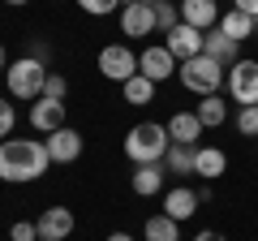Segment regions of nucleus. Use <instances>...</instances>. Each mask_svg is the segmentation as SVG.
Returning <instances> with one entry per match:
<instances>
[{"mask_svg":"<svg viewBox=\"0 0 258 241\" xmlns=\"http://www.w3.org/2000/svg\"><path fill=\"white\" fill-rule=\"evenodd\" d=\"M142 241H181V228H176L172 215H151L147 224H142Z\"/></svg>","mask_w":258,"mask_h":241,"instance_id":"nucleus-20","label":"nucleus"},{"mask_svg":"<svg viewBox=\"0 0 258 241\" xmlns=\"http://www.w3.org/2000/svg\"><path fill=\"white\" fill-rule=\"evenodd\" d=\"M52 168V155L39 138H5L0 142V181L9 186H26Z\"/></svg>","mask_w":258,"mask_h":241,"instance_id":"nucleus-1","label":"nucleus"},{"mask_svg":"<svg viewBox=\"0 0 258 241\" xmlns=\"http://www.w3.org/2000/svg\"><path fill=\"white\" fill-rule=\"evenodd\" d=\"M232 9H241V13H249V18L258 22V0H237V5H232Z\"/></svg>","mask_w":258,"mask_h":241,"instance_id":"nucleus-30","label":"nucleus"},{"mask_svg":"<svg viewBox=\"0 0 258 241\" xmlns=\"http://www.w3.org/2000/svg\"><path fill=\"white\" fill-rule=\"evenodd\" d=\"M5 5H13V9H18V5H30V0H5Z\"/></svg>","mask_w":258,"mask_h":241,"instance_id":"nucleus-35","label":"nucleus"},{"mask_svg":"<svg viewBox=\"0 0 258 241\" xmlns=\"http://www.w3.org/2000/svg\"><path fill=\"white\" fill-rule=\"evenodd\" d=\"M9 241H39V228H35V220H18L9 228Z\"/></svg>","mask_w":258,"mask_h":241,"instance_id":"nucleus-28","label":"nucleus"},{"mask_svg":"<svg viewBox=\"0 0 258 241\" xmlns=\"http://www.w3.org/2000/svg\"><path fill=\"white\" fill-rule=\"evenodd\" d=\"M168 138L181 142V147H198V138H203V120H198V112H176V116L168 120Z\"/></svg>","mask_w":258,"mask_h":241,"instance_id":"nucleus-15","label":"nucleus"},{"mask_svg":"<svg viewBox=\"0 0 258 241\" xmlns=\"http://www.w3.org/2000/svg\"><path fill=\"white\" fill-rule=\"evenodd\" d=\"M26 56H35V61H43V65H47V43H39V39H35V43H30V52Z\"/></svg>","mask_w":258,"mask_h":241,"instance_id":"nucleus-31","label":"nucleus"},{"mask_svg":"<svg viewBox=\"0 0 258 241\" xmlns=\"http://www.w3.org/2000/svg\"><path fill=\"white\" fill-rule=\"evenodd\" d=\"M13 125H18V112H13V103H9V99H0V142L13 134Z\"/></svg>","mask_w":258,"mask_h":241,"instance_id":"nucleus-27","label":"nucleus"},{"mask_svg":"<svg viewBox=\"0 0 258 241\" xmlns=\"http://www.w3.org/2000/svg\"><path fill=\"white\" fill-rule=\"evenodd\" d=\"M198 120H203V130H211V125L220 130L224 120H228V103H224L220 95H207V99L198 103Z\"/></svg>","mask_w":258,"mask_h":241,"instance_id":"nucleus-22","label":"nucleus"},{"mask_svg":"<svg viewBox=\"0 0 258 241\" xmlns=\"http://www.w3.org/2000/svg\"><path fill=\"white\" fill-rule=\"evenodd\" d=\"M30 125H35L39 134L64 130V99H47V95H39V99L30 103Z\"/></svg>","mask_w":258,"mask_h":241,"instance_id":"nucleus-9","label":"nucleus"},{"mask_svg":"<svg viewBox=\"0 0 258 241\" xmlns=\"http://www.w3.org/2000/svg\"><path fill=\"white\" fill-rule=\"evenodd\" d=\"M120 95H125V103H134V108H147V103L155 99V82L142 78V74H134L125 86H120Z\"/></svg>","mask_w":258,"mask_h":241,"instance_id":"nucleus-21","label":"nucleus"},{"mask_svg":"<svg viewBox=\"0 0 258 241\" xmlns=\"http://www.w3.org/2000/svg\"><path fill=\"white\" fill-rule=\"evenodd\" d=\"M108 241H134V237H129V232H112Z\"/></svg>","mask_w":258,"mask_h":241,"instance_id":"nucleus-34","label":"nucleus"},{"mask_svg":"<svg viewBox=\"0 0 258 241\" xmlns=\"http://www.w3.org/2000/svg\"><path fill=\"white\" fill-rule=\"evenodd\" d=\"M5 74H9V95L13 99H39L52 69H47L43 61H35V56H22V61H13Z\"/></svg>","mask_w":258,"mask_h":241,"instance_id":"nucleus-3","label":"nucleus"},{"mask_svg":"<svg viewBox=\"0 0 258 241\" xmlns=\"http://www.w3.org/2000/svg\"><path fill=\"white\" fill-rule=\"evenodd\" d=\"M181 22L198 30H215L220 26V5L215 0H181Z\"/></svg>","mask_w":258,"mask_h":241,"instance_id":"nucleus-14","label":"nucleus"},{"mask_svg":"<svg viewBox=\"0 0 258 241\" xmlns=\"http://www.w3.org/2000/svg\"><path fill=\"white\" fill-rule=\"evenodd\" d=\"M220 82H224V65L211 61V56H194V61H181V86L194 95H220Z\"/></svg>","mask_w":258,"mask_h":241,"instance_id":"nucleus-4","label":"nucleus"},{"mask_svg":"<svg viewBox=\"0 0 258 241\" xmlns=\"http://www.w3.org/2000/svg\"><path fill=\"white\" fill-rule=\"evenodd\" d=\"M5 69H9V56H5V43H0V74H5Z\"/></svg>","mask_w":258,"mask_h":241,"instance_id":"nucleus-33","label":"nucleus"},{"mask_svg":"<svg viewBox=\"0 0 258 241\" xmlns=\"http://www.w3.org/2000/svg\"><path fill=\"white\" fill-rule=\"evenodd\" d=\"M194 241H228V237H224V232H215V228H203Z\"/></svg>","mask_w":258,"mask_h":241,"instance_id":"nucleus-32","label":"nucleus"},{"mask_svg":"<svg viewBox=\"0 0 258 241\" xmlns=\"http://www.w3.org/2000/svg\"><path fill=\"white\" fill-rule=\"evenodd\" d=\"M151 9H155V30H164V35L176 26V22H181V9H176V0H155Z\"/></svg>","mask_w":258,"mask_h":241,"instance_id":"nucleus-24","label":"nucleus"},{"mask_svg":"<svg viewBox=\"0 0 258 241\" xmlns=\"http://www.w3.org/2000/svg\"><path fill=\"white\" fill-rule=\"evenodd\" d=\"M120 30H125L129 39L155 35V9H151V5H125V9H120Z\"/></svg>","mask_w":258,"mask_h":241,"instance_id":"nucleus-12","label":"nucleus"},{"mask_svg":"<svg viewBox=\"0 0 258 241\" xmlns=\"http://www.w3.org/2000/svg\"><path fill=\"white\" fill-rule=\"evenodd\" d=\"M43 147H47V155H52V164H74V159L82 155V134L64 125V130L47 134V138H43Z\"/></svg>","mask_w":258,"mask_h":241,"instance_id":"nucleus-10","label":"nucleus"},{"mask_svg":"<svg viewBox=\"0 0 258 241\" xmlns=\"http://www.w3.org/2000/svg\"><path fill=\"white\" fill-rule=\"evenodd\" d=\"M164 176H168L164 164H138L129 186H134V194H138V198H151V194H159V190H164Z\"/></svg>","mask_w":258,"mask_h":241,"instance_id":"nucleus-17","label":"nucleus"},{"mask_svg":"<svg viewBox=\"0 0 258 241\" xmlns=\"http://www.w3.org/2000/svg\"><path fill=\"white\" fill-rule=\"evenodd\" d=\"M176 69H181V61H176V56L168 52L164 43H147V47L138 52V74H142V78H151L155 86H159V82H168Z\"/></svg>","mask_w":258,"mask_h":241,"instance_id":"nucleus-6","label":"nucleus"},{"mask_svg":"<svg viewBox=\"0 0 258 241\" xmlns=\"http://www.w3.org/2000/svg\"><path fill=\"white\" fill-rule=\"evenodd\" d=\"M125 5H155V0H125Z\"/></svg>","mask_w":258,"mask_h":241,"instance_id":"nucleus-36","label":"nucleus"},{"mask_svg":"<svg viewBox=\"0 0 258 241\" xmlns=\"http://www.w3.org/2000/svg\"><path fill=\"white\" fill-rule=\"evenodd\" d=\"M35 228H39V241H64L74 232V211L69 207H47L35 220Z\"/></svg>","mask_w":258,"mask_h":241,"instance_id":"nucleus-11","label":"nucleus"},{"mask_svg":"<svg viewBox=\"0 0 258 241\" xmlns=\"http://www.w3.org/2000/svg\"><path fill=\"white\" fill-rule=\"evenodd\" d=\"M237 130H241V134H249V138L258 134V103H249V108H241V112H237Z\"/></svg>","mask_w":258,"mask_h":241,"instance_id":"nucleus-26","label":"nucleus"},{"mask_svg":"<svg viewBox=\"0 0 258 241\" xmlns=\"http://www.w3.org/2000/svg\"><path fill=\"white\" fill-rule=\"evenodd\" d=\"M224 168H228V155L220 147H198L194 151V172L203 176V181H220Z\"/></svg>","mask_w":258,"mask_h":241,"instance_id":"nucleus-18","label":"nucleus"},{"mask_svg":"<svg viewBox=\"0 0 258 241\" xmlns=\"http://www.w3.org/2000/svg\"><path fill=\"white\" fill-rule=\"evenodd\" d=\"M228 95L241 108L258 103V61H237V65H228Z\"/></svg>","mask_w":258,"mask_h":241,"instance_id":"nucleus-7","label":"nucleus"},{"mask_svg":"<svg viewBox=\"0 0 258 241\" xmlns=\"http://www.w3.org/2000/svg\"><path fill=\"white\" fill-rule=\"evenodd\" d=\"M203 56H211V61H220V65H237L241 61V43L228 39L220 26H215V30H207V39H203Z\"/></svg>","mask_w":258,"mask_h":241,"instance_id":"nucleus-13","label":"nucleus"},{"mask_svg":"<svg viewBox=\"0 0 258 241\" xmlns=\"http://www.w3.org/2000/svg\"><path fill=\"white\" fill-rule=\"evenodd\" d=\"M43 95H47V99H64V95H69V82H64L60 74H47V82H43Z\"/></svg>","mask_w":258,"mask_h":241,"instance_id":"nucleus-29","label":"nucleus"},{"mask_svg":"<svg viewBox=\"0 0 258 241\" xmlns=\"http://www.w3.org/2000/svg\"><path fill=\"white\" fill-rule=\"evenodd\" d=\"M78 9H86V13H95V18H103V13H112V9H125V0H78Z\"/></svg>","mask_w":258,"mask_h":241,"instance_id":"nucleus-25","label":"nucleus"},{"mask_svg":"<svg viewBox=\"0 0 258 241\" xmlns=\"http://www.w3.org/2000/svg\"><path fill=\"white\" fill-rule=\"evenodd\" d=\"M99 74L108 78V82H120L125 86L129 78L138 74V52H129L125 43H108L99 52Z\"/></svg>","mask_w":258,"mask_h":241,"instance_id":"nucleus-5","label":"nucleus"},{"mask_svg":"<svg viewBox=\"0 0 258 241\" xmlns=\"http://www.w3.org/2000/svg\"><path fill=\"white\" fill-rule=\"evenodd\" d=\"M254 26L258 22L249 18V13H241V9H228V13H220V30L228 39H237V43H245L249 35H254Z\"/></svg>","mask_w":258,"mask_h":241,"instance_id":"nucleus-19","label":"nucleus"},{"mask_svg":"<svg viewBox=\"0 0 258 241\" xmlns=\"http://www.w3.org/2000/svg\"><path fill=\"white\" fill-rule=\"evenodd\" d=\"M194 151L198 147H181V142H172V147H168V155H164V168L168 172H194Z\"/></svg>","mask_w":258,"mask_h":241,"instance_id":"nucleus-23","label":"nucleus"},{"mask_svg":"<svg viewBox=\"0 0 258 241\" xmlns=\"http://www.w3.org/2000/svg\"><path fill=\"white\" fill-rule=\"evenodd\" d=\"M203 39H207V30L189 26V22H176V26L168 30L164 47L176 56V61H194V56H203Z\"/></svg>","mask_w":258,"mask_h":241,"instance_id":"nucleus-8","label":"nucleus"},{"mask_svg":"<svg viewBox=\"0 0 258 241\" xmlns=\"http://www.w3.org/2000/svg\"><path fill=\"white\" fill-rule=\"evenodd\" d=\"M168 147H172L168 125H155V120H142V125H134L125 134V155L134 159V168L138 164H164Z\"/></svg>","mask_w":258,"mask_h":241,"instance_id":"nucleus-2","label":"nucleus"},{"mask_svg":"<svg viewBox=\"0 0 258 241\" xmlns=\"http://www.w3.org/2000/svg\"><path fill=\"white\" fill-rule=\"evenodd\" d=\"M198 203H203V198H198V190L176 186V190H168V194H164V215H172V220L181 224V220H189V215L198 211Z\"/></svg>","mask_w":258,"mask_h":241,"instance_id":"nucleus-16","label":"nucleus"}]
</instances>
